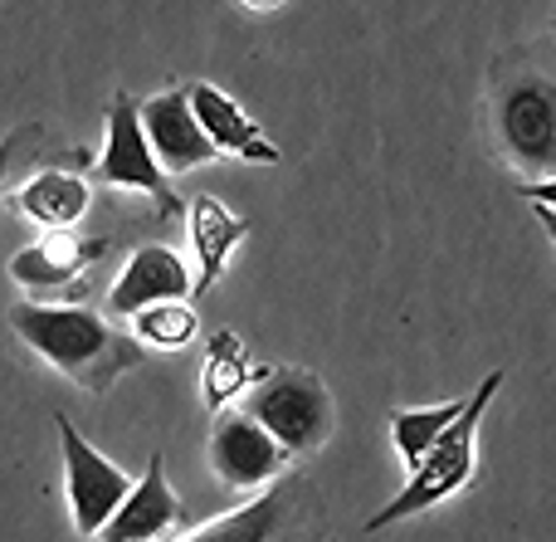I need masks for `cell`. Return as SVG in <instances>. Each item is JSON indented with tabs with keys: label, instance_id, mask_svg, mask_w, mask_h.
Segmentation results:
<instances>
[{
	"label": "cell",
	"instance_id": "obj_1",
	"mask_svg": "<svg viewBox=\"0 0 556 542\" xmlns=\"http://www.w3.org/2000/svg\"><path fill=\"white\" fill-rule=\"evenodd\" d=\"M10 328L35 357H45L84 391H108L123 371L142 362L132 332H117L93 308H74V303H15Z\"/></svg>",
	"mask_w": 556,
	"mask_h": 542
},
{
	"label": "cell",
	"instance_id": "obj_2",
	"mask_svg": "<svg viewBox=\"0 0 556 542\" xmlns=\"http://www.w3.org/2000/svg\"><path fill=\"white\" fill-rule=\"evenodd\" d=\"M503 377L508 371H489V377L473 387V396L464 401L459 420H454L450 430H444V440L430 450V455L420 459V465L410 469V479H405V489L391 499L386 508H376L371 518H366V533H386V528L405 524V518L425 514V508L444 504V499H454L459 489H469L473 469H479V426H483V411H489V401L498 396Z\"/></svg>",
	"mask_w": 556,
	"mask_h": 542
},
{
	"label": "cell",
	"instance_id": "obj_3",
	"mask_svg": "<svg viewBox=\"0 0 556 542\" xmlns=\"http://www.w3.org/2000/svg\"><path fill=\"white\" fill-rule=\"evenodd\" d=\"M244 416L260 420L283 445V455H313L337 430V401L313 371L303 367H274L254 377Z\"/></svg>",
	"mask_w": 556,
	"mask_h": 542
},
{
	"label": "cell",
	"instance_id": "obj_4",
	"mask_svg": "<svg viewBox=\"0 0 556 542\" xmlns=\"http://www.w3.org/2000/svg\"><path fill=\"white\" fill-rule=\"evenodd\" d=\"M498 142L513 166L532 176V181H552L556 176V84L538 74H522L503 84L498 103Z\"/></svg>",
	"mask_w": 556,
	"mask_h": 542
},
{
	"label": "cell",
	"instance_id": "obj_5",
	"mask_svg": "<svg viewBox=\"0 0 556 542\" xmlns=\"http://www.w3.org/2000/svg\"><path fill=\"white\" fill-rule=\"evenodd\" d=\"M54 426H59V445H64V494H68L74 528H78V538H98L113 524L117 508L127 504L137 479L123 465H113L108 455H98L68 416H59Z\"/></svg>",
	"mask_w": 556,
	"mask_h": 542
},
{
	"label": "cell",
	"instance_id": "obj_6",
	"mask_svg": "<svg viewBox=\"0 0 556 542\" xmlns=\"http://www.w3.org/2000/svg\"><path fill=\"white\" fill-rule=\"evenodd\" d=\"M317 538V504L303 479H274L260 499L240 504L235 514L195 528L181 542H313Z\"/></svg>",
	"mask_w": 556,
	"mask_h": 542
},
{
	"label": "cell",
	"instance_id": "obj_7",
	"mask_svg": "<svg viewBox=\"0 0 556 542\" xmlns=\"http://www.w3.org/2000/svg\"><path fill=\"white\" fill-rule=\"evenodd\" d=\"M98 181L103 186H127V191L152 196L162 211H172V191H166V172L156 162L152 142L142 133V108L127 93L113 98V117H108V142L98 156Z\"/></svg>",
	"mask_w": 556,
	"mask_h": 542
},
{
	"label": "cell",
	"instance_id": "obj_8",
	"mask_svg": "<svg viewBox=\"0 0 556 542\" xmlns=\"http://www.w3.org/2000/svg\"><path fill=\"white\" fill-rule=\"evenodd\" d=\"M142 133H147V142H152L162 172H176V176H186V172H195V166H205V162L220 156L215 142L205 137V127H201V117H195L186 88H166V93L147 98L142 103Z\"/></svg>",
	"mask_w": 556,
	"mask_h": 542
},
{
	"label": "cell",
	"instance_id": "obj_9",
	"mask_svg": "<svg viewBox=\"0 0 556 542\" xmlns=\"http://www.w3.org/2000/svg\"><path fill=\"white\" fill-rule=\"evenodd\" d=\"M283 459H288L283 445H278L260 420L244 416V411H225V416L215 420L211 465H215V475H220V484H230V489L274 484Z\"/></svg>",
	"mask_w": 556,
	"mask_h": 542
},
{
	"label": "cell",
	"instance_id": "obj_10",
	"mask_svg": "<svg viewBox=\"0 0 556 542\" xmlns=\"http://www.w3.org/2000/svg\"><path fill=\"white\" fill-rule=\"evenodd\" d=\"M191 293H195V279L186 274L181 254L166 250V244H142V250L127 254L117 283L108 289V308H113L117 318H137L142 308L191 299Z\"/></svg>",
	"mask_w": 556,
	"mask_h": 542
},
{
	"label": "cell",
	"instance_id": "obj_11",
	"mask_svg": "<svg viewBox=\"0 0 556 542\" xmlns=\"http://www.w3.org/2000/svg\"><path fill=\"white\" fill-rule=\"evenodd\" d=\"M181 518H186V508H181V499H176V489L166 484V459L152 455L142 479H137V489L127 494V504L117 508L113 524L98 538L103 542H162L181 528Z\"/></svg>",
	"mask_w": 556,
	"mask_h": 542
},
{
	"label": "cell",
	"instance_id": "obj_12",
	"mask_svg": "<svg viewBox=\"0 0 556 542\" xmlns=\"http://www.w3.org/2000/svg\"><path fill=\"white\" fill-rule=\"evenodd\" d=\"M108 244L103 240H78L74 230H49L45 240L25 244L10 260V279L25 293H64L84 279L88 260H98Z\"/></svg>",
	"mask_w": 556,
	"mask_h": 542
},
{
	"label": "cell",
	"instance_id": "obj_13",
	"mask_svg": "<svg viewBox=\"0 0 556 542\" xmlns=\"http://www.w3.org/2000/svg\"><path fill=\"white\" fill-rule=\"evenodd\" d=\"M186 93H191V108H195V117H201L205 137L215 142V152H235V156H244V162L278 166L283 152L260 133V123H254L230 93H220L215 84H191Z\"/></svg>",
	"mask_w": 556,
	"mask_h": 542
},
{
	"label": "cell",
	"instance_id": "obj_14",
	"mask_svg": "<svg viewBox=\"0 0 556 542\" xmlns=\"http://www.w3.org/2000/svg\"><path fill=\"white\" fill-rule=\"evenodd\" d=\"M88 201H93V191H88L84 176L39 172V176H29L25 191L15 196V211L25 215V220H35L39 230H74L88 215Z\"/></svg>",
	"mask_w": 556,
	"mask_h": 542
},
{
	"label": "cell",
	"instance_id": "obj_15",
	"mask_svg": "<svg viewBox=\"0 0 556 542\" xmlns=\"http://www.w3.org/2000/svg\"><path fill=\"white\" fill-rule=\"evenodd\" d=\"M191 240H195V260H201V274H195V299H205V293L220 283L235 244L244 240V220L225 211L215 196H195L191 201Z\"/></svg>",
	"mask_w": 556,
	"mask_h": 542
},
{
	"label": "cell",
	"instance_id": "obj_16",
	"mask_svg": "<svg viewBox=\"0 0 556 542\" xmlns=\"http://www.w3.org/2000/svg\"><path fill=\"white\" fill-rule=\"evenodd\" d=\"M464 401H469V396H454V401H444V406L395 411V416H391V445H395V455L405 459V469H415L434 445H440L444 430H450L454 420H459Z\"/></svg>",
	"mask_w": 556,
	"mask_h": 542
},
{
	"label": "cell",
	"instance_id": "obj_17",
	"mask_svg": "<svg viewBox=\"0 0 556 542\" xmlns=\"http://www.w3.org/2000/svg\"><path fill=\"white\" fill-rule=\"evenodd\" d=\"M260 371H250V357H244L240 338L235 332H215L211 338V357H205V371H201V391H205V406L220 416V406L235 396L240 387H254Z\"/></svg>",
	"mask_w": 556,
	"mask_h": 542
},
{
	"label": "cell",
	"instance_id": "obj_18",
	"mask_svg": "<svg viewBox=\"0 0 556 542\" xmlns=\"http://www.w3.org/2000/svg\"><path fill=\"white\" fill-rule=\"evenodd\" d=\"M195 328H201V318H195V308L186 299L156 303V308H142L132 318V338L156 352H181L186 342L195 338Z\"/></svg>",
	"mask_w": 556,
	"mask_h": 542
},
{
	"label": "cell",
	"instance_id": "obj_19",
	"mask_svg": "<svg viewBox=\"0 0 556 542\" xmlns=\"http://www.w3.org/2000/svg\"><path fill=\"white\" fill-rule=\"evenodd\" d=\"M522 196H528L538 211H556V176L552 181H522Z\"/></svg>",
	"mask_w": 556,
	"mask_h": 542
},
{
	"label": "cell",
	"instance_id": "obj_20",
	"mask_svg": "<svg viewBox=\"0 0 556 542\" xmlns=\"http://www.w3.org/2000/svg\"><path fill=\"white\" fill-rule=\"evenodd\" d=\"M25 137H29V127H25V133H10L5 142H0V186H5V176H10V162H15V147L25 142Z\"/></svg>",
	"mask_w": 556,
	"mask_h": 542
},
{
	"label": "cell",
	"instance_id": "obj_21",
	"mask_svg": "<svg viewBox=\"0 0 556 542\" xmlns=\"http://www.w3.org/2000/svg\"><path fill=\"white\" fill-rule=\"evenodd\" d=\"M542 215V230L552 235V244H556V211H538Z\"/></svg>",
	"mask_w": 556,
	"mask_h": 542
},
{
	"label": "cell",
	"instance_id": "obj_22",
	"mask_svg": "<svg viewBox=\"0 0 556 542\" xmlns=\"http://www.w3.org/2000/svg\"><path fill=\"white\" fill-rule=\"evenodd\" d=\"M250 10H274V5H283V0H244Z\"/></svg>",
	"mask_w": 556,
	"mask_h": 542
}]
</instances>
